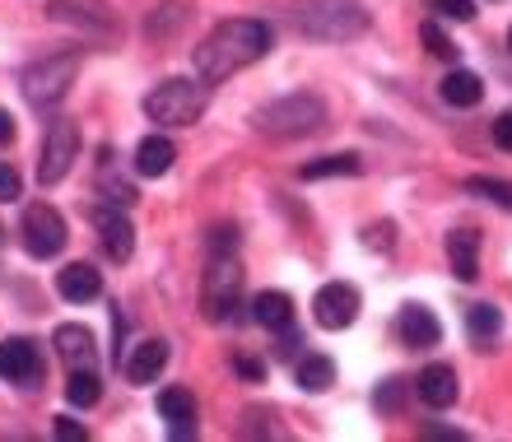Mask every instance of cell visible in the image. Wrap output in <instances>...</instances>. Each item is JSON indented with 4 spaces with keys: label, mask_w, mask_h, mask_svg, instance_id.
Returning <instances> with one entry per match:
<instances>
[{
    "label": "cell",
    "mask_w": 512,
    "mask_h": 442,
    "mask_svg": "<svg viewBox=\"0 0 512 442\" xmlns=\"http://www.w3.org/2000/svg\"><path fill=\"white\" fill-rule=\"evenodd\" d=\"M75 159H80V126L70 117H56L52 126H47V135H42L38 182L42 187H56V182L75 168Z\"/></svg>",
    "instance_id": "cell-8"
},
{
    "label": "cell",
    "mask_w": 512,
    "mask_h": 442,
    "mask_svg": "<svg viewBox=\"0 0 512 442\" xmlns=\"http://www.w3.org/2000/svg\"><path fill=\"white\" fill-rule=\"evenodd\" d=\"M401 396H405V387H401V382H396V377H391V382H382V391H378V396H373V401H378V410H387V415H396V410H401Z\"/></svg>",
    "instance_id": "cell-32"
},
{
    "label": "cell",
    "mask_w": 512,
    "mask_h": 442,
    "mask_svg": "<svg viewBox=\"0 0 512 442\" xmlns=\"http://www.w3.org/2000/svg\"><path fill=\"white\" fill-rule=\"evenodd\" d=\"M19 238H24V252L33 256V261H52L61 247H66V219H61V210L47 201L28 205L24 219H19Z\"/></svg>",
    "instance_id": "cell-7"
},
{
    "label": "cell",
    "mask_w": 512,
    "mask_h": 442,
    "mask_svg": "<svg viewBox=\"0 0 512 442\" xmlns=\"http://www.w3.org/2000/svg\"><path fill=\"white\" fill-rule=\"evenodd\" d=\"M168 368V340H140V345L131 349V359H126V377H131L135 387H149L154 377Z\"/></svg>",
    "instance_id": "cell-18"
},
{
    "label": "cell",
    "mask_w": 512,
    "mask_h": 442,
    "mask_svg": "<svg viewBox=\"0 0 512 442\" xmlns=\"http://www.w3.org/2000/svg\"><path fill=\"white\" fill-rule=\"evenodd\" d=\"M466 331H471V340H494V335L503 331V312L494 308V303H471L466 308Z\"/></svg>",
    "instance_id": "cell-25"
},
{
    "label": "cell",
    "mask_w": 512,
    "mask_h": 442,
    "mask_svg": "<svg viewBox=\"0 0 512 442\" xmlns=\"http://www.w3.org/2000/svg\"><path fill=\"white\" fill-rule=\"evenodd\" d=\"M419 38H424V47H429V56H438V61H457V42L447 38V33H443V28H438V24H433V19H429V24H424V28H419Z\"/></svg>",
    "instance_id": "cell-28"
},
{
    "label": "cell",
    "mask_w": 512,
    "mask_h": 442,
    "mask_svg": "<svg viewBox=\"0 0 512 442\" xmlns=\"http://www.w3.org/2000/svg\"><path fill=\"white\" fill-rule=\"evenodd\" d=\"M429 5L443 14V19H457V24L475 19V0H429Z\"/></svg>",
    "instance_id": "cell-30"
},
{
    "label": "cell",
    "mask_w": 512,
    "mask_h": 442,
    "mask_svg": "<svg viewBox=\"0 0 512 442\" xmlns=\"http://www.w3.org/2000/svg\"><path fill=\"white\" fill-rule=\"evenodd\" d=\"M368 10L364 0H298L294 5V28L303 38L317 42H350L368 33Z\"/></svg>",
    "instance_id": "cell-2"
},
{
    "label": "cell",
    "mask_w": 512,
    "mask_h": 442,
    "mask_svg": "<svg viewBox=\"0 0 512 442\" xmlns=\"http://www.w3.org/2000/svg\"><path fill=\"white\" fill-rule=\"evenodd\" d=\"M424 438H438V442H461V438H466V433H461V429H443V424H429V429H424Z\"/></svg>",
    "instance_id": "cell-36"
},
{
    "label": "cell",
    "mask_w": 512,
    "mask_h": 442,
    "mask_svg": "<svg viewBox=\"0 0 512 442\" xmlns=\"http://www.w3.org/2000/svg\"><path fill=\"white\" fill-rule=\"evenodd\" d=\"M233 368H238L247 382H266V363H261V359H247V354H238V359H233Z\"/></svg>",
    "instance_id": "cell-34"
},
{
    "label": "cell",
    "mask_w": 512,
    "mask_h": 442,
    "mask_svg": "<svg viewBox=\"0 0 512 442\" xmlns=\"http://www.w3.org/2000/svg\"><path fill=\"white\" fill-rule=\"evenodd\" d=\"M238 303H243V266L233 256H210V266L201 275V317L219 326L229 322Z\"/></svg>",
    "instance_id": "cell-6"
},
{
    "label": "cell",
    "mask_w": 512,
    "mask_h": 442,
    "mask_svg": "<svg viewBox=\"0 0 512 442\" xmlns=\"http://www.w3.org/2000/svg\"><path fill=\"white\" fill-rule=\"evenodd\" d=\"M396 331H401V340L410 349H433L443 340V322H438L424 303H405L401 317H396Z\"/></svg>",
    "instance_id": "cell-11"
},
{
    "label": "cell",
    "mask_w": 512,
    "mask_h": 442,
    "mask_svg": "<svg viewBox=\"0 0 512 442\" xmlns=\"http://www.w3.org/2000/svg\"><path fill=\"white\" fill-rule=\"evenodd\" d=\"M10 140H14V117L0 108V145H10Z\"/></svg>",
    "instance_id": "cell-37"
},
{
    "label": "cell",
    "mask_w": 512,
    "mask_h": 442,
    "mask_svg": "<svg viewBox=\"0 0 512 442\" xmlns=\"http://www.w3.org/2000/svg\"><path fill=\"white\" fill-rule=\"evenodd\" d=\"M205 103H210L205 80H163L145 98V117L159 121V126H191V121H201Z\"/></svg>",
    "instance_id": "cell-5"
},
{
    "label": "cell",
    "mask_w": 512,
    "mask_h": 442,
    "mask_svg": "<svg viewBox=\"0 0 512 442\" xmlns=\"http://www.w3.org/2000/svg\"><path fill=\"white\" fill-rule=\"evenodd\" d=\"M443 103H452V108H480V98H485V80L475 75V70H447L443 80Z\"/></svg>",
    "instance_id": "cell-21"
},
{
    "label": "cell",
    "mask_w": 512,
    "mask_h": 442,
    "mask_svg": "<svg viewBox=\"0 0 512 442\" xmlns=\"http://www.w3.org/2000/svg\"><path fill=\"white\" fill-rule=\"evenodd\" d=\"M205 242H210V256H233V247H238V228H233V224H215Z\"/></svg>",
    "instance_id": "cell-29"
},
{
    "label": "cell",
    "mask_w": 512,
    "mask_h": 442,
    "mask_svg": "<svg viewBox=\"0 0 512 442\" xmlns=\"http://www.w3.org/2000/svg\"><path fill=\"white\" fill-rule=\"evenodd\" d=\"M312 317H317L322 331H345V326H354V317H359V289L345 280L322 284L317 298H312Z\"/></svg>",
    "instance_id": "cell-9"
},
{
    "label": "cell",
    "mask_w": 512,
    "mask_h": 442,
    "mask_svg": "<svg viewBox=\"0 0 512 442\" xmlns=\"http://www.w3.org/2000/svg\"><path fill=\"white\" fill-rule=\"evenodd\" d=\"M252 322L266 326V331H289L294 326V298L284 289H261L252 298Z\"/></svg>",
    "instance_id": "cell-19"
},
{
    "label": "cell",
    "mask_w": 512,
    "mask_h": 442,
    "mask_svg": "<svg viewBox=\"0 0 512 442\" xmlns=\"http://www.w3.org/2000/svg\"><path fill=\"white\" fill-rule=\"evenodd\" d=\"M98 396H103V382H98L94 368H70L66 401H70V405H80V410H89V405H98Z\"/></svg>",
    "instance_id": "cell-24"
},
{
    "label": "cell",
    "mask_w": 512,
    "mask_h": 442,
    "mask_svg": "<svg viewBox=\"0 0 512 442\" xmlns=\"http://www.w3.org/2000/svg\"><path fill=\"white\" fill-rule=\"evenodd\" d=\"M256 131L270 140H303L326 126V103L317 94H284L266 108H256Z\"/></svg>",
    "instance_id": "cell-3"
},
{
    "label": "cell",
    "mask_w": 512,
    "mask_h": 442,
    "mask_svg": "<svg viewBox=\"0 0 512 442\" xmlns=\"http://www.w3.org/2000/svg\"><path fill=\"white\" fill-rule=\"evenodd\" d=\"M466 191H475V196L503 205V210L512 215V182H503V177H466Z\"/></svg>",
    "instance_id": "cell-27"
},
{
    "label": "cell",
    "mask_w": 512,
    "mask_h": 442,
    "mask_svg": "<svg viewBox=\"0 0 512 442\" xmlns=\"http://www.w3.org/2000/svg\"><path fill=\"white\" fill-rule=\"evenodd\" d=\"M94 228H98V238H103V252H108L112 261H131L135 228H131V219H126V205H103V210H94Z\"/></svg>",
    "instance_id": "cell-10"
},
{
    "label": "cell",
    "mask_w": 512,
    "mask_h": 442,
    "mask_svg": "<svg viewBox=\"0 0 512 442\" xmlns=\"http://www.w3.org/2000/svg\"><path fill=\"white\" fill-rule=\"evenodd\" d=\"M98 187H103V196H108L112 205H135V187H131V182H122V177H112V159H108V149H103V163H98Z\"/></svg>",
    "instance_id": "cell-26"
},
{
    "label": "cell",
    "mask_w": 512,
    "mask_h": 442,
    "mask_svg": "<svg viewBox=\"0 0 512 442\" xmlns=\"http://www.w3.org/2000/svg\"><path fill=\"white\" fill-rule=\"evenodd\" d=\"M364 168V159L359 154H326V159H312V163H303V182H322V177H354Z\"/></svg>",
    "instance_id": "cell-23"
},
{
    "label": "cell",
    "mask_w": 512,
    "mask_h": 442,
    "mask_svg": "<svg viewBox=\"0 0 512 442\" xmlns=\"http://www.w3.org/2000/svg\"><path fill=\"white\" fill-rule=\"evenodd\" d=\"M508 42H512V33H508Z\"/></svg>",
    "instance_id": "cell-38"
},
{
    "label": "cell",
    "mask_w": 512,
    "mask_h": 442,
    "mask_svg": "<svg viewBox=\"0 0 512 442\" xmlns=\"http://www.w3.org/2000/svg\"><path fill=\"white\" fill-rule=\"evenodd\" d=\"M56 294L66 303H89V298L103 294V275L89 261H70V266L56 270Z\"/></svg>",
    "instance_id": "cell-15"
},
{
    "label": "cell",
    "mask_w": 512,
    "mask_h": 442,
    "mask_svg": "<svg viewBox=\"0 0 512 442\" xmlns=\"http://www.w3.org/2000/svg\"><path fill=\"white\" fill-rule=\"evenodd\" d=\"M447 266L461 284L480 280V233L475 228H452L447 233Z\"/></svg>",
    "instance_id": "cell-12"
},
{
    "label": "cell",
    "mask_w": 512,
    "mask_h": 442,
    "mask_svg": "<svg viewBox=\"0 0 512 442\" xmlns=\"http://www.w3.org/2000/svg\"><path fill=\"white\" fill-rule=\"evenodd\" d=\"M494 145L512 154V108L503 112V117H494Z\"/></svg>",
    "instance_id": "cell-35"
},
{
    "label": "cell",
    "mask_w": 512,
    "mask_h": 442,
    "mask_svg": "<svg viewBox=\"0 0 512 442\" xmlns=\"http://www.w3.org/2000/svg\"><path fill=\"white\" fill-rule=\"evenodd\" d=\"M80 80V52H56V56H42L33 66L19 75V89H24L28 108H56L61 98L70 94V84Z\"/></svg>",
    "instance_id": "cell-4"
},
{
    "label": "cell",
    "mask_w": 512,
    "mask_h": 442,
    "mask_svg": "<svg viewBox=\"0 0 512 442\" xmlns=\"http://www.w3.org/2000/svg\"><path fill=\"white\" fill-rule=\"evenodd\" d=\"M159 415L168 419V438H196V401L187 387H163Z\"/></svg>",
    "instance_id": "cell-13"
},
{
    "label": "cell",
    "mask_w": 512,
    "mask_h": 442,
    "mask_svg": "<svg viewBox=\"0 0 512 442\" xmlns=\"http://www.w3.org/2000/svg\"><path fill=\"white\" fill-rule=\"evenodd\" d=\"M270 42H275V33H270L266 19H224L191 52V66H196V75L205 84H219V80H229V75H238V70L256 66L270 52Z\"/></svg>",
    "instance_id": "cell-1"
},
{
    "label": "cell",
    "mask_w": 512,
    "mask_h": 442,
    "mask_svg": "<svg viewBox=\"0 0 512 442\" xmlns=\"http://www.w3.org/2000/svg\"><path fill=\"white\" fill-rule=\"evenodd\" d=\"M415 391H419V401L429 405V410H447V405L457 401V391H461L452 363H429V368L415 377Z\"/></svg>",
    "instance_id": "cell-16"
},
{
    "label": "cell",
    "mask_w": 512,
    "mask_h": 442,
    "mask_svg": "<svg viewBox=\"0 0 512 442\" xmlns=\"http://www.w3.org/2000/svg\"><path fill=\"white\" fill-rule=\"evenodd\" d=\"M42 373V354H38V345L33 340H5L0 345V377L5 382H33V377Z\"/></svg>",
    "instance_id": "cell-14"
},
{
    "label": "cell",
    "mask_w": 512,
    "mask_h": 442,
    "mask_svg": "<svg viewBox=\"0 0 512 442\" xmlns=\"http://www.w3.org/2000/svg\"><path fill=\"white\" fill-rule=\"evenodd\" d=\"M173 159H177V145L168 140V135H145L140 149H135V173L140 177H163L168 168H173Z\"/></svg>",
    "instance_id": "cell-20"
},
{
    "label": "cell",
    "mask_w": 512,
    "mask_h": 442,
    "mask_svg": "<svg viewBox=\"0 0 512 442\" xmlns=\"http://www.w3.org/2000/svg\"><path fill=\"white\" fill-rule=\"evenodd\" d=\"M24 196V182H19V173H14L10 163H0V205H14Z\"/></svg>",
    "instance_id": "cell-31"
},
{
    "label": "cell",
    "mask_w": 512,
    "mask_h": 442,
    "mask_svg": "<svg viewBox=\"0 0 512 442\" xmlns=\"http://www.w3.org/2000/svg\"><path fill=\"white\" fill-rule=\"evenodd\" d=\"M52 345H56V354H61V363H66V368H94V363H98V349H94L89 326H75V322L56 326Z\"/></svg>",
    "instance_id": "cell-17"
},
{
    "label": "cell",
    "mask_w": 512,
    "mask_h": 442,
    "mask_svg": "<svg viewBox=\"0 0 512 442\" xmlns=\"http://www.w3.org/2000/svg\"><path fill=\"white\" fill-rule=\"evenodd\" d=\"M52 433H56V438H61V442H80V438H89V429H84L80 419H70V415H56Z\"/></svg>",
    "instance_id": "cell-33"
},
{
    "label": "cell",
    "mask_w": 512,
    "mask_h": 442,
    "mask_svg": "<svg viewBox=\"0 0 512 442\" xmlns=\"http://www.w3.org/2000/svg\"><path fill=\"white\" fill-rule=\"evenodd\" d=\"M298 387L312 391V396H322V391H331V382H336V363L326 359V354H303L294 368Z\"/></svg>",
    "instance_id": "cell-22"
}]
</instances>
